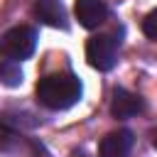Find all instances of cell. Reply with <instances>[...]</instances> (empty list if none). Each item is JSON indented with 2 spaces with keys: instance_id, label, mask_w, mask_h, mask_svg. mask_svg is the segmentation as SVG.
<instances>
[{
  "instance_id": "10",
  "label": "cell",
  "mask_w": 157,
  "mask_h": 157,
  "mask_svg": "<svg viewBox=\"0 0 157 157\" xmlns=\"http://www.w3.org/2000/svg\"><path fill=\"white\" fill-rule=\"evenodd\" d=\"M152 145H155V147H157V130H155V132H152Z\"/></svg>"
},
{
  "instance_id": "6",
  "label": "cell",
  "mask_w": 157,
  "mask_h": 157,
  "mask_svg": "<svg viewBox=\"0 0 157 157\" xmlns=\"http://www.w3.org/2000/svg\"><path fill=\"white\" fill-rule=\"evenodd\" d=\"M142 110V98L137 93H130L125 88H115L110 101V115L113 118H132Z\"/></svg>"
},
{
  "instance_id": "3",
  "label": "cell",
  "mask_w": 157,
  "mask_h": 157,
  "mask_svg": "<svg viewBox=\"0 0 157 157\" xmlns=\"http://www.w3.org/2000/svg\"><path fill=\"white\" fill-rule=\"evenodd\" d=\"M86 59L98 71H110L118 61V42L110 34H96L86 42Z\"/></svg>"
},
{
  "instance_id": "4",
  "label": "cell",
  "mask_w": 157,
  "mask_h": 157,
  "mask_svg": "<svg viewBox=\"0 0 157 157\" xmlns=\"http://www.w3.org/2000/svg\"><path fill=\"white\" fill-rule=\"evenodd\" d=\"M74 12H76L78 25L86 29H96L98 25L108 20V5L103 0H76Z\"/></svg>"
},
{
  "instance_id": "1",
  "label": "cell",
  "mask_w": 157,
  "mask_h": 157,
  "mask_svg": "<svg viewBox=\"0 0 157 157\" xmlns=\"http://www.w3.org/2000/svg\"><path fill=\"white\" fill-rule=\"evenodd\" d=\"M78 98H81V81L69 71L49 74L37 81V101L49 110H66Z\"/></svg>"
},
{
  "instance_id": "8",
  "label": "cell",
  "mask_w": 157,
  "mask_h": 157,
  "mask_svg": "<svg viewBox=\"0 0 157 157\" xmlns=\"http://www.w3.org/2000/svg\"><path fill=\"white\" fill-rule=\"evenodd\" d=\"M0 81H2L5 86H10V88L20 86V83H22V69H20V61H10V59H5V61L0 64Z\"/></svg>"
},
{
  "instance_id": "2",
  "label": "cell",
  "mask_w": 157,
  "mask_h": 157,
  "mask_svg": "<svg viewBox=\"0 0 157 157\" xmlns=\"http://www.w3.org/2000/svg\"><path fill=\"white\" fill-rule=\"evenodd\" d=\"M34 47H37V32L25 25L12 27L0 37V54L10 61H22V59L32 56Z\"/></svg>"
},
{
  "instance_id": "5",
  "label": "cell",
  "mask_w": 157,
  "mask_h": 157,
  "mask_svg": "<svg viewBox=\"0 0 157 157\" xmlns=\"http://www.w3.org/2000/svg\"><path fill=\"white\" fill-rule=\"evenodd\" d=\"M132 142H135L132 132L125 130V128H120V130L108 132V135L101 140L98 152H101V157H128L130 150H132Z\"/></svg>"
},
{
  "instance_id": "7",
  "label": "cell",
  "mask_w": 157,
  "mask_h": 157,
  "mask_svg": "<svg viewBox=\"0 0 157 157\" xmlns=\"http://www.w3.org/2000/svg\"><path fill=\"white\" fill-rule=\"evenodd\" d=\"M34 12L44 25L66 29V15H64V7H61V0H37Z\"/></svg>"
},
{
  "instance_id": "9",
  "label": "cell",
  "mask_w": 157,
  "mask_h": 157,
  "mask_svg": "<svg viewBox=\"0 0 157 157\" xmlns=\"http://www.w3.org/2000/svg\"><path fill=\"white\" fill-rule=\"evenodd\" d=\"M142 32H145L152 42H157V10H152V12L145 15V20H142Z\"/></svg>"
}]
</instances>
